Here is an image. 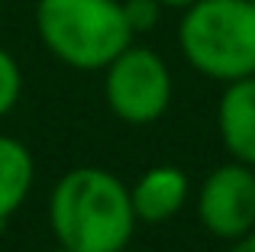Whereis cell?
Segmentation results:
<instances>
[{"mask_svg": "<svg viewBox=\"0 0 255 252\" xmlns=\"http://www.w3.org/2000/svg\"><path fill=\"white\" fill-rule=\"evenodd\" d=\"M49 223L68 252H120L136 230L129 188L107 168H71L52 188Z\"/></svg>", "mask_w": 255, "mask_h": 252, "instance_id": "cell-1", "label": "cell"}, {"mask_svg": "<svg viewBox=\"0 0 255 252\" xmlns=\"http://www.w3.org/2000/svg\"><path fill=\"white\" fill-rule=\"evenodd\" d=\"M36 32L45 49L75 71H104L132 45L120 0H39Z\"/></svg>", "mask_w": 255, "mask_h": 252, "instance_id": "cell-2", "label": "cell"}, {"mask_svg": "<svg viewBox=\"0 0 255 252\" xmlns=\"http://www.w3.org/2000/svg\"><path fill=\"white\" fill-rule=\"evenodd\" d=\"M181 55L210 81L255 75V3L252 0H194L178 26Z\"/></svg>", "mask_w": 255, "mask_h": 252, "instance_id": "cell-3", "label": "cell"}, {"mask_svg": "<svg viewBox=\"0 0 255 252\" xmlns=\"http://www.w3.org/2000/svg\"><path fill=\"white\" fill-rule=\"evenodd\" d=\"M104 75V97L117 120L129 126H149L165 117L171 104V71L158 52L145 45H126Z\"/></svg>", "mask_w": 255, "mask_h": 252, "instance_id": "cell-4", "label": "cell"}, {"mask_svg": "<svg viewBox=\"0 0 255 252\" xmlns=\"http://www.w3.org/2000/svg\"><path fill=\"white\" fill-rule=\"evenodd\" d=\"M197 214L207 233L226 243L255 230V168L243 162L213 168L200 184Z\"/></svg>", "mask_w": 255, "mask_h": 252, "instance_id": "cell-5", "label": "cell"}, {"mask_svg": "<svg viewBox=\"0 0 255 252\" xmlns=\"http://www.w3.org/2000/svg\"><path fill=\"white\" fill-rule=\"evenodd\" d=\"M217 129L233 162L255 168V75L226 84L217 104Z\"/></svg>", "mask_w": 255, "mask_h": 252, "instance_id": "cell-6", "label": "cell"}, {"mask_svg": "<svg viewBox=\"0 0 255 252\" xmlns=\"http://www.w3.org/2000/svg\"><path fill=\"white\" fill-rule=\"evenodd\" d=\"M187 194H191V181H187V175L181 168H174V165L149 168L129 188L136 223L139 220L142 223H168L187 204Z\"/></svg>", "mask_w": 255, "mask_h": 252, "instance_id": "cell-7", "label": "cell"}, {"mask_svg": "<svg viewBox=\"0 0 255 252\" xmlns=\"http://www.w3.org/2000/svg\"><path fill=\"white\" fill-rule=\"evenodd\" d=\"M36 181V162L32 152L19 139L0 136V227L23 207Z\"/></svg>", "mask_w": 255, "mask_h": 252, "instance_id": "cell-8", "label": "cell"}, {"mask_svg": "<svg viewBox=\"0 0 255 252\" xmlns=\"http://www.w3.org/2000/svg\"><path fill=\"white\" fill-rule=\"evenodd\" d=\"M19 94H23V71L16 58L0 45V120L19 104Z\"/></svg>", "mask_w": 255, "mask_h": 252, "instance_id": "cell-9", "label": "cell"}, {"mask_svg": "<svg viewBox=\"0 0 255 252\" xmlns=\"http://www.w3.org/2000/svg\"><path fill=\"white\" fill-rule=\"evenodd\" d=\"M120 3H123V16L129 23L132 36L155 29L158 19H162V10H165L158 0H120Z\"/></svg>", "mask_w": 255, "mask_h": 252, "instance_id": "cell-10", "label": "cell"}, {"mask_svg": "<svg viewBox=\"0 0 255 252\" xmlns=\"http://www.w3.org/2000/svg\"><path fill=\"white\" fill-rule=\"evenodd\" d=\"M226 252H255V230H249V233L239 236V240H233Z\"/></svg>", "mask_w": 255, "mask_h": 252, "instance_id": "cell-11", "label": "cell"}, {"mask_svg": "<svg viewBox=\"0 0 255 252\" xmlns=\"http://www.w3.org/2000/svg\"><path fill=\"white\" fill-rule=\"evenodd\" d=\"M158 3H162V6H174V10H187L194 0H158Z\"/></svg>", "mask_w": 255, "mask_h": 252, "instance_id": "cell-12", "label": "cell"}, {"mask_svg": "<svg viewBox=\"0 0 255 252\" xmlns=\"http://www.w3.org/2000/svg\"><path fill=\"white\" fill-rule=\"evenodd\" d=\"M49 252H68V249H62V246H55V249H49Z\"/></svg>", "mask_w": 255, "mask_h": 252, "instance_id": "cell-13", "label": "cell"}, {"mask_svg": "<svg viewBox=\"0 0 255 252\" xmlns=\"http://www.w3.org/2000/svg\"><path fill=\"white\" fill-rule=\"evenodd\" d=\"M120 252H132V249H120Z\"/></svg>", "mask_w": 255, "mask_h": 252, "instance_id": "cell-14", "label": "cell"}, {"mask_svg": "<svg viewBox=\"0 0 255 252\" xmlns=\"http://www.w3.org/2000/svg\"><path fill=\"white\" fill-rule=\"evenodd\" d=\"M252 3H255V0H252Z\"/></svg>", "mask_w": 255, "mask_h": 252, "instance_id": "cell-15", "label": "cell"}]
</instances>
